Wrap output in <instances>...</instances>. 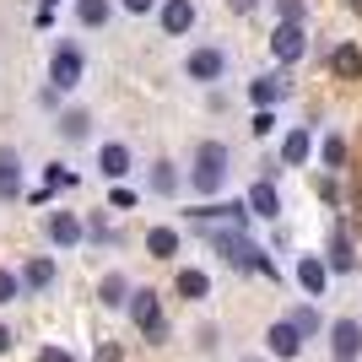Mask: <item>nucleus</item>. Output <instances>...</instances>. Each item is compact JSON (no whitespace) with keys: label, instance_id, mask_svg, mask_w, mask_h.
I'll return each mask as SVG.
<instances>
[{"label":"nucleus","instance_id":"473e14b6","mask_svg":"<svg viewBox=\"0 0 362 362\" xmlns=\"http://www.w3.org/2000/svg\"><path fill=\"white\" fill-rule=\"evenodd\" d=\"M11 341H16V335L6 330V325H0V357H6V351H11Z\"/></svg>","mask_w":362,"mask_h":362},{"label":"nucleus","instance_id":"f3484780","mask_svg":"<svg viewBox=\"0 0 362 362\" xmlns=\"http://www.w3.org/2000/svg\"><path fill=\"white\" fill-rule=\"evenodd\" d=\"M146 255L151 259H173L179 255V233H173V227H151L146 233Z\"/></svg>","mask_w":362,"mask_h":362},{"label":"nucleus","instance_id":"412c9836","mask_svg":"<svg viewBox=\"0 0 362 362\" xmlns=\"http://www.w3.org/2000/svg\"><path fill=\"white\" fill-rule=\"evenodd\" d=\"M76 16H81L87 28H103L108 16H114V6H108V0H76Z\"/></svg>","mask_w":362,"mask_h":362},{"label":"nucleus","instance_id":"1a4fd4ad","mask_svg":"<svg viewBox=\"0 0 362 362\" xmlns=\"http://www.w3.org/2000/svg\"><path fill=\"white\" fill-rule=\"evenodd\" d=\"M243 206H249V216H271V222H276V211H281V195H276V184H271V179H259L255 189H249V200H243Z\"/></svg>","mask_w":362,"mask_h":362},{"label":"nucleus","instance_id":"0eeeda50","mask_svg":"<svg viewBox=\"0 0 362 362\" xmlns=\"http://www.w3.org/2000/svg\"><path fill=\"white\" fill-rule=\"evenodd\" d=\"M298 281H303L308 298H325V287H330V265H325L319 255H303L298 259Z\"/></svg>","mask_w":362,"mask_h":362},{"label":"nucleus","instance_id":"f8f14e48","mask_svg":"<svg viewBox=\"0 0 362 362\" xmlns=\"http://www.w3.org/2000/svg\"><path fill=\"white\" fill-rule=\"evenodd\" d=\"M22 195V157L16 151H0V200Z\"/></svg>","mask_w":362,"mask_h":362},{"label":"nucleus","instance_id":"6e6552de","mask_svg":"<svg viewBox=\"0 0 362 362\" xmlns=\"http://www.w3.org/2000/svg\"><path fill=\"white\" fill-rule=\"evenodd\" d=\"M265 346H271L276 357H298V351H303V335H298V325H292V319H276L271 330H265Z\"/></svg>","mask_w":362,"mask_h":362},{"label":"nucleus","instance_id":"c85d7f7f","mask_svg":"<svg viewBox=\"0 0 362 362\" xmlns=\"http://www.w3.org/2000/svg\"><path fill=\"white\" fill-rule=\"evenodd\" d=\"M276 11H281V22H298V16H303V0H276Z\"/></svg>","mask_w":362,"mask_h":362},{"label":"nucleus","instance_id":"f257e3e1","mask_svg":"<svg viewBox=\"0 0 362 362\" xmlns=\"http://www.w3.org/2000/svg\"><path fill=\"white\" fill-rule=\"evenodd\" d=\"M227 163H233V157H227V146L222 141H200L195 146V173H189V189H195V195H216V189H222L227 184Z\"/></svg>","mask_w":362,"mask_h":362},{"label":"nucleus","instance_id":"9d476101","mask_svg":"<svg viewBox=\"0 0 362 362\" xmlns=\"http://www.w3.org/2000/svg\"><path fill=\"white\" fill-rule=\"evenodd\" d=\"M130 298H136V292H130V281H124L119 271H108L103 281H98V303H103V308H130Z\"/></svg>","mask_w":362,"mask_h":362},{"label":"nucleus","instance_id":"20e7f679","mask_svg":"<svg viewBox=\"0 0 362 362\" xmlns=\"http://www.w3.org/2000/svg\"><path fill=\"white\" fill-rule=\"evenodd\" d=\"M303 49H308V38H303V22H281V28L271 33V54H276L281 65L303 60Z\"/></svg>","mask_w":362,"mask_h":362},{"label":"nucleus","instance_id":"bb28decb","mask_svg":"<svg viewBox=\"0 0 362 362\" xmlns=\"http://www.w3.org/2000/svg\"><path fill=\"white\" fill-rule=\"evenodd\" d=\"M16 292H22V281L11 271H0V303H16Z\"/></svg>","mask_w":362,"mask_h":362},{"label":"nucleus","instance_id":"b1692460","mask_svg":"<svg viewBox=\"0 0 362 362\" xmlns=\"http://www.w3.org/2000/svg\"><path fill=\"white\" fill-rule=\"evenodd\" d=\"M292 325H298V335H303V341H308V335H319V308H308V303H303V308H292Z\"/></svg>","mask_w":362,"mask_h":362},{"label":"nucleus","instance_id":"c756f323","mask_svg":"<svg viewBox=\"0 0 362 362\" xmlns=\"http://www.w3.org/2000/svg\"><path fill=\"white\" fill-rule=\"evenodd\" d=\"M71 184H76V179L65 173V168H49V189H71Z\"/></svg>","mask_w":362,"mask_h":362},{"label":"nucleus","instance_id":"f704fd0d","mask_svg":"<svg viewBox=\"0 0 362 362\" xmlns=\"http://www.w3.org/2000/svg\"><path fill=\"white\" fill-rule=\"evenodd\" d=\"M227 6H233V11H255V0H227Z\"/></svg>","mask_w":362,"mask_h":362},{"label":"nucleus","instance_id":"4be33fe9","mask_svg":"<svg viewBox=\"0 0 362 362\" xmlns=\"http://www.w3.org/2000/svg\"><path fill=\"white\" fill-rule=\"evenodd\" d=\"M87 130H92V119L81 114V108H71V114L60 119V136H65V141H87Z\"/></svg>","mask_w":362,"mask_h":362},{"label":"nucleus","instance_id":"e433bc0d","mask_svg":"<svg viewBox=\"0 0 362 362\" xmlns=\"http://www.w3.org/2000/svg\"><path fill=\"white\" fill-rule=\"evenodd\" d=\"M351 6H357V11H362V0H351Z\"/></svg>","mask_w":362,"mask_h":362},{"label":"nucleus","instance_id":"72a5a7b5","mask_svg":"<svg viewBox=\"0 0 362 362\" xmlns=\"http://www.w3.org/2000/svg\"><path fill=\"white\" fill-rule=\"evenodd\" d=\"M98 362H119V351H114V346H98Z\"/></svg>","mask_w":362,"mask_h":362},{"label":"nucleus","instance_id":"f03ea898","mask_svg":"<svg viewBox=\"0 0 362 362\" xmlns=\"http://www.w3.org/2000/svg\"><path fill=\"white\" fill-rule=\"evenodd\" d=\"M130 319H136V330L146 335V341H163L168 325H163V303H157V292L141 287L136 298H130Z\"/></svg>","mask_w":362,"mask_h":362},{"label":"nucleus","instance_id":"ddd939ff","mask_svg":"<svg viewBox=\"0 0 362 362\" xmlns=\"http://www.w3.org/2000/svg\"><path fill=\"white\" fill-rule=\"evenodd\" d=\"M189 28H195V6H189V0H168L163 6V33L179 38V33H189Z\"/></svg>","mask_w":362,"mask_h":362},{"label":"nucleus","instance_id":"423d86ee","mask_svg":"<svg viewBox=\"0 0 362 362\" xmlns=\"http://www.w3.org/2000/svg\"><path fill=\"white\" fill-rule=\"evenodd\" d=\"M184 71H189V81H216V76L227 71V54L222 49H189Z\"/></svg>","mask_w":362,"mask_h":362},{"label":"nucleus","instance_id":"a211bd4d","mask_svg":"<svg viewBox=\"0 0 362 362\" xmlns=\"http://www.w3.org/2000/svg\"><path fill=\"white\" fill-rule=\"evenodd\" d=\"M330 71L341 76V81H351V76H362V49H357V44H341V49H335V54H330Z\"/></svg>","mask_w":362,"mask_h":362},{"label":"nucleus","instance_id":"7c9ffc66","mask_svg":"<svg viewBox=\"0 0 362 362\" xmlns=\"http://www.w3.org/2000/svg\"><path fill=\"white\" fill-rule=\"evenodd\" d=\"M38 362H71V351H65V346H49V351H44Z\"/></svg>","mask_w":362,"mask_h":362},{"label":"nucleus","instance_id":"9b49d317","mask_svg":"<svg viewBox=\"0 0 362 362\" xmlns=\"http://www.w3.org/2000/svg\"><path fill=\"white\" fill-rule=\"evenodd\" d=\"M325 265H330V271H357V255H351V233H346V227H335V233H330V255H325Z\"/></svg>","mask_w":362,"mask_h":362},{"label":"nucleus","instance_id":"6ab92c4d","mask_svg":"<svg viewBox=\"0 0 362 362\" xmlns=\"http://www.w3.org/2000/svg\"><path fill=\"white\" fill-rule=\"evenodd\" d=\"M54 281V259H28V271H22V287L28 292H44Z\"/></svg>","mask_w":362,"mask_h":362},{"label":"nucleus","instance_id":"c9c22d12","mask_svg":"<svg viewBox=\"0 0 362 362\" xmlns=\"http://www.w3.org/2000/svg\"><path fill=\"white\" fill-rule=\"evenodd\" d=\"M49 6H60V0H44V11H49Z\"/></svg>","mask_w":362,"mask_h":362},{"label":"nucleus","instance_id":"aec40b11","mask_svg":"<svg viewBox=\"0 0 362 362\" xmlns=\"http://www.w3.org/2000/svg\"><path fill=\"white\" fill-rule=\"evenodd\" d=\"M281 163H287V168H303V163H308V130H292V136L281 141Z\"/></svg>","mask_w":362,"mask_h":362},{"label":"nucleus","instance_id":"cd10ccee","mask_svg":"<svg viewBox=\"0 0 362 362\" xmlns=\"http://www.w3.org/2000/svg\"><path fill=\"white\" fill-rule=\"evenodd\" d=\"M271 130H276V114H271V108H259V114H255V136H271Z\"/></svg>","mask_w":362,"mask_h":362},{"label":"nucleus","instance_id":"5701e85b","mask_svg":"<svg viewBox=\"0 0 362 362\" xmlns=\"http://www.w3.org/2000/svg\"><path fill=\"white\" fill-rule=\"evenodd\" d=\"M179 292H184V298H189V303H195V298H206V292H211V281H206V271H179Z\"/></svg>","mask_w":362,"mask_h":362},{"label":"nucleus","instance_id":"7ed1b4c3","mask_svg":"<svg viewBox=\"0 0 362 362\" xmlns=\"http://www.w3.org/2000/svg\"><path fill=\"white\" fill-rule=\"evenodd\" d=\"M49 81H54V92L81 87V49H76V44H60V49H54V60H49Z\"/></svg>","mask_w":362,"mask_h":362},{"label":"nucleus","instance_id":"a878e982","mask_svg":"<svg viewBox=\"0 0 362 362\" xmlns=\"http://www.w3.org/2000/svg\"><path fill=\"white\" fill-rule=\"evenodd\" d=\"M346 163V141L341 136H325V168H341Z\"/></svg>","mask_w":362,"mask_h":362},{"label":"nucleus","instance_id":"4468645a","mask_svg":"<svg viewBox=\"0 0 362 362\" xmlns=\"http://www.w3.org/2000/svg\"><path fill=\"white\" fill-rule=\"evenodd\" d=\"M98 168H103V179H124V173H130V146L108 141V146L98 151Z\"/></svg>","mask_w":362,"mask_h":362},{"label":"nucleus","instance_id":"2f4dec72","mask_svg":"<svg viewBox=\"0 0 362 362\" xmlns=\"http://www.w3.org/2000/svg\"><path fill=\"white\" fill-rule=\"evenodd\" d=\"M151 6H157V0H124V11H136V16H141V11H151Z\"/></svg>","mask_w":362,"mask_h":362},{"label":"nucleus","instance_id":"2eb2a0df","mask_svg":"<svg viewBox=\"0 0 362 362\" xmlns=\"http://www.w3.org/2000/svg\"><path fill=\"white\" fill-rule=\"evenodd\" d=\"M249 98H255L259 108H271V103L287 98V81H281V76H255V81H249Z\"/></svg>","mask_w":362,"mask_h":362},{"label":"nucleus","instance_id":"dca6fc26","mask_svg":"<svg viewBox=\"0 0 362 362\" xmlns=\"http://www.w3.org/2000/svg\"><path fill=\"white\" fill-rule=\"evenodd\" d=\"M49 238L60 243V249H71V243H81V222H76L71 211H54L49 216Z\"/></svg>","mask_w":362,"mask_h":362},{"label":"nucleus","instance_id":"39448f33","mask_svg":"<svg viewBox=\"0 0 362 362\" xmlns=\"http://www.w3.org/2000/svg\"><path fill=\"white\" fill-rule=\"evenodd\" d=\"M330 346H335V362H357L362 357V325L357 319H335L330 325Z\"/></svg>","mask_w":362,"mask_h":362},{"label":"nucleus","instance_id":"393cba45","mask_svg":"<svg viewBox=\"0 0 362 362\" xmlns=\"http://www.w3.org/2000/svg\"><path fill=\"white\" fill-rule=\"evenodd\" d=\"M151 189H157V195H173V189H179V173H173V163H157V168H151Z\"/></svg>","mask_w":362,"mask_h":362}]
</instances>
